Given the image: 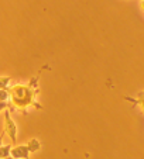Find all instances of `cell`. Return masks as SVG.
Segmentation results:
<instances>
[{"label": "cell", "mask_w": 144, "mask_h": 159, "mask_svg": "<svg viewBox=\"0 0 144 159\" xmlns=\"http://www.w3.org/2000/svg\"><path fill=\"white\" fill-rule=\"evenodd\" d=\"M38 76H34L30 79L27 84L24 83H17L9 89L10 92V111H21L23 114H27L28 108L36 107L41 110L42 106L36 100L37 93H38Z\"/></svg>", "instance_id": "6da1fadb"}, {"label": "cell", "mask_w": 144, "mask_h": 159, "mask_svg": "<svg viewBox=\"0 0 144 159\" xmlns=\"http://www.w3.org/2000/svg\"><path fill=\"white\" fill-rule=\"evenodd\" d=\"M4 132L10 137L12 144L17 142V125H16V121L12 118V111L9 108L4 110Z\"/></svg>", "instance_id": "7a4b0ae2"}, {"label": "cell", "mask_w": 144, "mask_h": 159, "mask_svg": "<svg viewBox=\"0 0 144 159\" xmlns=\"http://www.w3.org/2000/svg\"><path fill=\"white\" fill-rule=\"evenodd\" d=\"M10 156L14 159H30V151H28L27 145H17V147L12 148Z\"/></svg>", "instance_id": "3957f363"}, {"label": "cell", "mask_w": 144, "mask_h": 159, "mask_svg": "<svg viewBox=\"0 0 144 159\" xmlns=\"http://www.w3.org/2000/svg\"><path fill=\"white\" fill-rule=\"evenodd\" d=\"M124 100H127V102H130V103H133V106H140V108H141V111L144 113V90L143 92H140L138 93V96L137 97H124Z\"/></svg>", "instance_id": "277c9868"}, {"label": "cell", "mask_w": 144, "mask_h": 159, "mask_svg": "<svg viewBox=\"0 0 144 159\" xmlns=\"http://www.w3.org/2000/svg\"><path fill=\"white\" fill-rule=\"evenodd\" d=\"M27 148H28V151H30V153H33V152H37V151L41 148V142L38 141L37 138H31V139H28V142L27 144Z\"/></svg>", "instance_id": "5b68a950"}, {"label": "cell", "mask_w": 144, "mask_h": 159, "mask_svg": "<svg viewBox=\"0 0 144 159\" xmlns=\"http://www.w3.org/2000/svg\"><path fill=\"white\" fill-rule=\"evenodd\" d=\"M12 145H0V159H4L7 156H10L12 152Z\"/></svg>", "instance_id": "8992f818"}, {"label": "cell", "mask_w": 144, "mask_h": 159, "mask_svg": "<svg viewBox=\"0 0 144 159\" xmlns=\"http://www.w3.org/2000/svg\"><path fill=\"white\" fill-rule=\"evenodd\" d=\"M10 82H12L10 76H0V89H10Z\"/></svg>", "instance_id": "52a82bcc"}, {"label": "cell", "mask_w": 144, "mask_h": 159, "mask_svg": "<svg viewBox=\"0 0 144 159\" xmlns=\"http://www.w3.org/2000/svg\"><path fill=\"white\" fill-rule=\"evenodd\" d=\"M10 100V92L9 89H0V102L9 103Z\"/></svg>", "instance_id": "ba28073f"}, {"label": "cell", "mask_w": 144, "mask_h": 159, "mask_svg": "<svg viewBox=\"0 0 144 159\" xmlns=\"http://www.w3.org/2000/svg\"><path fill=\"white\" fill-rule=\"evenodd\" d=\"M9 107V103H4V102H0V111H4L6 108Z\"/></svg>", "instance_id": "9c48e42d"}, {"label": "cell", "mask_w": 144, "mask_h": 159, "mask_svg": "<svg viewBox=\"0 0 144 159\" xmlns=\"http://www.w3.org/2000/svg\"><path fill=\"white\" fill-rule=\"evenodd\" d=\"M3 135H4V132L0 135V145H3Z\"/></svg>", "instance_id": "30bf717a"}, {"label": "cell", "mask_w": 144, "mask_h": 159, "mask_svg": "<svg viewBox=\"0 0 144 159\" xmlns=\"http://www.w3.org/2000/svg\"><path fill=\"white\" fill-rule=\"evenodd\" d=\"M140 6H141V9L144 10V0H141V3H140Z\"/></svg>", "instance_id": "8fae6325"}, {"label": "cell", "mask_w": 144, "mask_h": 159, "mask_svg": "<svg viewBox=\"0 0 144 159\" xmlns=\"http://www.w3.org/2000/svg\"><path fill=\"white\" fill-rule=\"evenodd\" d=\"M4 159H14V158H12V156H7V158H4Z\"/></svg>", "instance_id": "7c38bea8"}]
</instances>
